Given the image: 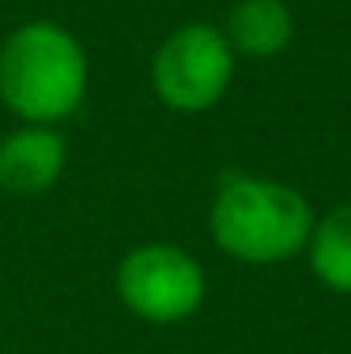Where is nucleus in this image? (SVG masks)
Wrapping results in <instances>:
<instances>
[{"label":"nucleus","mask_w":351,"mask_h":354,"mask_svg":"<svg viewBox=\"0 0 351 354\" xmlns=\"http://www.w3.org/2000/svg\"><path fill=\"white\" fill-rule=\"evenodd\" d=\"M306 260L321 286H329L332 294H351V200L314 218Z\"/></svg>","instance_id":"obj_7"},{"label":"nucleus","mask_w":351,"mask_h":354,"mask_svg":"<svg viewBox=\"0 0 351 354\" xmlns=\"http://www.w3.org/2000/svg\"><path fill=\"white\" fill-rule=\"evenodd\" d=\"M314 207L295 185L257 174H227L208 207L212 241L242 264H283L306 249Z\"/></svg>","instance_id":"obj_1"},{"label":"nucleus","mask_w":351,"mask_h":354,"mask_svg":"<svg viewBox=\"0 0 351 354\" xmlns=\"http://www.w3.org/2000/svg\"><path fill=\"white\" fill-rule=\"evenodd\" d=\"M234 61L223 27L212 23H181L163 38L152 57V91L174 113H204L227 95L234 80Z\"/></svg>","instance_id":"obj_3"},{"label":"nucleus","mask_w":351,"mask_h":354,"mask_svg":"<svg viewBox=\"0 0 351 354\" xmlns=\"http://www.w3.org/2000/svg\"><path fill=\"white\" fill-rule=\"evenodd\" d=\"M69 147L57 124H19L0 140V189L38 196L64 174Z\"/></svg>","instance_id":"obj_5"},{"label":"nucleus","mask_w":351,"mask_h":354,"mask_svg":"<svg viewBox=\"0 0 351 354\" xmlns=\"http://www.w3.org/2000/svg\"><path fill=\"white\" fill-rule=\"evenodd\" d=\"M87 53L69 27L30 19L0 41V102L23 124H61L87 98Z\"/></svg>","instance_id":"obj_2"},{"label":"nucleus","mask_w":351,"mask_h":354,"mask_svg":"<svg viewBox=\"0 0 351 354\" xmlns=\"http://www.w3.org/2000/svg\"><path fill=\"white\" fill-rule=\"evenodd\" d=\"M223 35L238 57L269 61L295 41V15L283 0H238L223 23Z\"/></svg>","instance_id":"obj_6"},{"label":"nucleus","mask_w":351,"mask_h":354,"mask_svg":"<svg viewBox=\"0 0 351 354\" xmlns=\"http://www.w3.org/2000/svg\"><path fill=\"white\" fill-rule=\"evenodd\" d=\"M117 298L147 324H178L204 306L208 275L193 252L152 241L125 252L114 275Z\"/></svg>","instance_id":"obj_4"}]
</instances>
